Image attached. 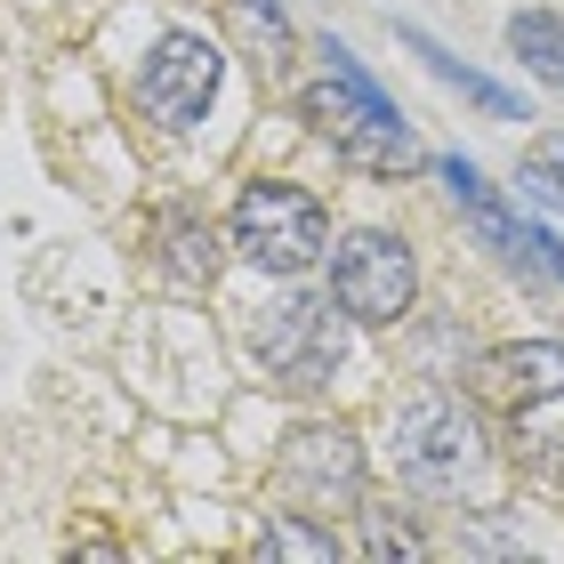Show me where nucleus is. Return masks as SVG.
Listing matches in <instances>:
<instances>
[{
	"instance_id": "2eb2a0df",
	"label": "nucleus",
	"mask_w": 564,
	"mask_h": 564,
	"mask_svg": "<svg viewBox=\"0 0 564 564\" xmlns=\"http://www.w3.org/2000/svg\"><path fill=\"white\" fill-rule=\"evenodd\" d=\"M242 9L259 17V24H267V41H274V48L291 41V17H282V0H242Z\"/></svg>"
},
{
	"instance_id": "7ed1b4c3",
	"label": "nucleus",
	"mask_w": 564,
	"mask_h": 564,
	"mask_svg": "<svg viewBox=\"0 0 564 564\" xmlns=\"http://www.w3.org/2000/svg\"><path fill=\"white\" fill-rule=\"evenodd\" d=\"M226 235H235V259H250L259 274H306L315 259H330V218L323 202L291 186V177H250L235 194V218H226Z\"/></svg>"
},
{
	"instance_id": "0eeeda50",
	"label": "nucleus",
	"mask_w": 564,
	"mask_h": 564,
	"mask_svg": "<svg viewBox=\"0 0 564 564\" xmlns=\"http://www.w3.org/2000/svg\"><path fill=\"white\" fill-rule=\"evenodd\" d=\"M274 468L306 508H364V444H355V427H339V420H299L282 435Z\"/></svg>"
},
{
	"instance_id": "f3484780",
	"label": "nucleus",
	"mask_w": 564,
	"mask_h": 564,
	"mask_svg": "<svg viewBox=\"0 0 564 564\" xmlns=\"http://www.w3.org/2000/svg\"><path fill=\"white\" fill-rule=\"evenodd\" d=\"M532 162H541V170H549V177H556V186H564V138H549V145H541V153H532Z\"/></svg>"
},
{
	"instance_id": "20e7f679",
	"label": "nucleus",
	"mask_w": 564,
	"mask_h": 564,
	"mask_svg": "<svg viewBox=\"0 0 564 564\" xmlns=\"http://www.w3.org/2000/svg\"><path fill=\"white\" fill-rule=\"evenodd\" d=\"M330 299H339L347 323H403L412 299H420L412 242L388 235V226H355V235L330 250Z\"/></svg>"
},
{
	"instance_id": "f03ea898",
	"label": "nucleus",
	"mask_w": 564,
	"mask_h": 564,
	"mask_svg": "<svg viewBox=\"0 0 564 564\" xmlns=\"http://www.w3.org/2000/svg\"><path fill=\"white\" fill-rule=\"evenodd\" d=\"M484 468H492V435H484V420L452 388H427L395 412V476L412 492L459 500V492L484 484Z\"/></svg>"
},
{
	"instance_id": "4468645a",
	"label": "nucleus",
	"mask_w": 564,
	"mask_h": 564,
	"mask_svg": "<svg viewBox=\"0 0 564 564\" xmlns=\"http://www.w3.org/2000/svg\"><path fill=\"white\" fill-rule=\"evenodd\" d=\"M259 549H267V556H339V532H330V524H306V517H274Z\"/></svg>"
},
{
	"instance_id": "1a4fd4ad",
	"label": "nucleus",
	"mask_w": 564,
	"mask_h": 564,
	"mask_svg": "<svg viewBox=\"0 0 564 564\" xmlns=\"http://www.w3.org/2000/svg\"><path fill=\"white\" fill-rule=\"evenodd\" d=\"M435 177L452 186V202L476 218V235L492 242L500 259H524V267H541V259H532V226H517V218H508V202H500L492 186H484V170L468 162V153H435Z\"/></svg>"
},
{
	"instance_id": "9b49d317",
	"label": "nucleus",
	"mask_w": 564,
	"mask_h": 564,
	"mask_svg": "<svg viewBox=\"0 0 564 564\" xmlns=\"http://www.w3.org/2000/svg\"><path fill=\"white\" fill-rule=\"evenodd\" d=\"M508 48H517V65L532 73V82L564 89V17H549V9H517V17H508Z\"/></svg>"
},
{
	"instance_id": "dca6fc26",
	"label": "nucleus",
	"mask_w": 564,
	"mask_h": 564,
	"mask_svg": "<svg viewBox=\"0 0 564 564\" xmlns=\"http://www.w3.org/2000/svg\"><path fill=\"white\" fill-rule=\"evenodd\" d=\"M532 259H541L556 282H564V235H549V226H532Z\"/></svg>"
},
{
	"instance_id": "f8f14e48",
	"label": "nucleus",
	"mask_w": 564,
	"mask_h": 564,
	"mask_svg": "<svg viewBox=\"0 0 564 564\" xmlns=\"http://www.w3.org/2000/svg\"><path fill=\"white\" fill-rule=\"evenodd\" d=\"M162 274L186 282V291H194V282H210L218 274V235L202 218H186V210L162 218Z\"/></svg>"
},
{
	"instance_id": "6e6552de",
	"label": "nucleus",
	"mask_w": 564,
	"mask_h": 564,
	"mask_svg": "<svg viewBox=\"0 0 564 564\" xmlns=\"http://www.w3.org/2000/svg\"><path fill=\"white\" fill-rule=\"evenodd\" d=\"M476 395L508 403V412H541V403L564 395V339H508V347H484L476 364Z\"/></svg>"
},
{
	"instance_id": "f257e3e1",
	"label": "nucleus",
	"mask_w": 564,
	"mask_h": 564,
	"mask_svg": "<svg viewBox=\"0 0 564 564\" xmlns=\"http://www.w3.org/2000/svg\"><path fill=\"white\" fill-rule=\"evenodd\" d=\"M315 57H323V82L299 97V121H315V138L339 153L347 170H364V177H403V170H420L427 153L412 138V121H403L388 106V89L364 73V57H355L347 41H315Z\"/></svg>"
},
{
	"instance_id": "39448f33",
	"label": "nucleus",
	"mask_w": 564,
	"mask_h": 564,
	"mask_svg": "<svg viewBox=\"0 0 564 564\" xmlns=\"http://www.w3.org/2000/svg\"><path fill=\"white\" fill-rule=\"evenodd\" d=\"M218 41L210 33H194V24H177V33L153 41V57L138 65V113L145 121H162V130H194L202 113H210V97H218Z\"/></svg>"
},
{
	"instance_id": "ddd939ff",
	"label": "nucleus",
	"mask_w": 564,
	"mask_h": 564,
	"mask_svg": "<svg viewBox=\"0 0 564 564\" xmlns=\"http://www.w3.org/2000/svg\"><path fill=\"white\" fill-rule=\"evenodd\" d=\"M355 517H364V541H355L364 556H379V564H388V556L420 564V556H427V541H420V532L403 524V517H388V508H355Z\"/></svg>"
},
{
	"instance_id": "423d86ee",
	"label": "nucleus",
	"mask_w": 564,
	"mask_h": 564,
	"mask_svg": "<svg viewBox=\"0 0 564 564\" xmlns=\"http://www.w3.org/2000/svg\"><path fill=\"white\" fill-rule=\"evenodd\" d=\"M330 306L339 299H274L259 315L250 347H259V364L282 388H330V371H339V355H347V330H339Z\"/></svg>"
},
{
	"instance_id": "9d476101",
	"label": "nucleus",
	"mask_w": 564,
	"mask_h": 564,
	"mask_svg": "<svg viewBox=\"0 0 564 564\" xmlns=\"http://www.w3.org/2000/svg\"><path fill=\"white\" fill-rule=\"evenodd\" d=\"M395 41L412 48V57H420V65H427V73H435V82H444V89H459V97H468V106H484V113H500V121H517V97H508L500 82H484L476 65H459L452 48H435V41L420 33V24H395Z\"/></svg>"
}]
</instances>
